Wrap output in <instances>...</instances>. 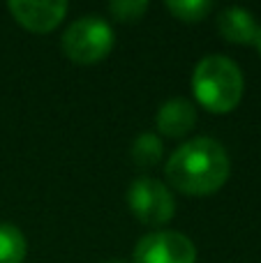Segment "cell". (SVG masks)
Instances as JSON below:
<instances>
[{
    "label": "cell",
    "instance_id": "12",
    "mask_svg": "<svg viewBox=\"0 0 261 263\" xmlns=\"http://www.w3.org/2000/svg\"><path fill=\"white\" fill-rule=\"evenodd\" d=\"M146 9H148V3H143V0H116V3L109 5V12L123 23L139 21Z\"/></svg>",
    "mask_w": 261,
    "mask_h": 263
},
{
    "label": "cell",
    "instance_id": "9",
    "mask_svg": "<svg viewBox=\"0 0 261 263\" xmlns=\"http://www.w3.org/2000/svg\"><path fill=\"white\" fill-rule=\"evenodd\" d=\"M164 155V143L157 134L153 132H143L134 139L132 148H129V157L132 162L137 164L139 168H151V166H157Z\"/></svg>",
    "mask_w": 261,
    "mask_h": 263
},
{
    "label": "cell",
    "instance_id": "6",
    "mask_svg": "<svg viewBox=\"0 0 261 263\" xmlns=\"http://www.w3.org/2000/svg\"><path fill=\"white\" fill-rule=\"evenodd\" d=\"M69 5L63 0H51V3H30V0H14L9 3V12L16 18L18 26H23L30 32H51L65 18Z\"/></svg>",
    "mask_w": 261,
    "mask_h": 263
},
{
    "label": "cell",
    "instance_id": "11",
    "mask_svg": "<svg viewBox=\"0 0 261 263\" xmlns=\"http://www.w3.org/2000/svg\"><path fill=\"white\" fill-rule=\"evenodd\" d=\"M164 7L169 9L176 18H180V21L197 23L211 14L213 3H208V0H171Z\"/></svg>",
    "mask_w": 261,
    "mask_h": 263
},
{
    "label": "cell",
    "instance_id": "10",
    "mask_svg": "<svg viewBox=\"0 0 261 263\" xmlns=\"http://www.w3.org/2000/svg\"><path fill=\"white\" fill-rule=\"evenodd\" d=\"M26 252V236L14 224H0V263H23Z\"/></svg>",
    "mask_w": 261,
    "mask_h": 263
},
{
    "label": "cell",
    "instance_id": "14",
    "mask_svg": "<svg viewBox=\"0 0 261 263\" xmlns=\"http://www.w3.org/2000/svg\"><path fill=\"white\" fill-rule=\"evenodd\" d=\"M104 263H125V261H120V259H109V261H104Z\"/></svg>",
    "mask_w": 261,
    "mask_h": 263
},
{
    "label": "cell",
    "instance_id": "1",
    "mask_svg": "<svg viewBox=\"0 0 261 263\" xmlns=\"http://www.w3.org/2000/svg\"><path fill=\"white\" fill-rule=\"evenodd\" d=\"M231 162L225 145L211 136H197L174 150L164 176L174 190L190 196L215 194L229 180Z\"/></svg>",
    "mask_w": 261,
    "mask_h": 263
},
{
    "label": "cell",
    "instance_id": "4",
    "mask_svg": "<svg viewBox=\"0 0 261 263\" xmlns=\"http://www.w3.org/2000/svg\"><path fill=\"white\" fill-rule=\"evenodd\" d=\"M127 205L141 224L162 227L176 215L174 194L155 178H137L127 190Z\"/></svg>",
    "mask_w": 261,
    "mask_h": 263
},
{
    "label": "cell",
    "instance_id": "3",
    "mask_svg": "<svg viewBox=\"0 0 261 263\" xmlns=\"http://www.w3.org/2000/svg\"><path fill=\"white\" fill-rule=\"evenodd\" d=\"M114 49V28L102 16H86L69 23L63 32V51L72 63L92 65L104 60Z\"/></svg>",
    "mask_w": 261,
    "mask_h": 263
},
{
    "label": "cell",
    "instance_id": "5",
    "mask_svg": "<svg viewBox=\"0 0 261 263\" xmlns=\"http://www.w3.org/2000/svg\"><path fill=\"white\" fill-rule=\"evenodd\" d=\"M134 263H197V247L180 231H155L137 242Z\"/></svg>",
    "mask_w": 261,
    "mask_h": 263
},
{
    "label": "cell",
    "instance_id": "2",
    "mask_svg": "<svg viewBox=\"0 0 261 263\" xmlns=\"http://www.w3.org/2000/svg\"><path fill=\"white\" fill-rule=\"evenodd\" d=\"M245 81L240 67L220 53L206 55L197 63L192 74V92L211 114H229L243 100Z\"/></svg>",
    "mask_w": 261,
    "mask_h": 263
},
{
    "label": "cell",
    "instance_id": "8",
    "mask_svg": "<svg viewBox=\"0 0 261 263\" xmlns=\"http://www.w3.org/2000/svg\"><path fill=\"white\" fill-rule=\"evenodd\" d=\"M217 30L231 44H254L259 26L248 9L227 7L217 18Z\"/></svg>",
    "mask_w": 261,
    "mask_h": 263
},
{
    "label": "cell",
    "instance_id": "7",
    "mask_svg": "<svg viewBox=\"0 0 261 263\" xmlns=\"http://www.w3.org/2000/svg\"><path fill=\"white\" fill-rule=\"evenodd\" d=\"M194 125H197V109L192 102L183 100V97L164 102L157 111V129L169 139H180V136L190 134Z\"/></svg>",
    "mask_w": 261,
    "mask_h": 263
},
{
    "label": "cell",
    "instance_id": "13",
    "mask_svg": "<svg viewBox=\"0 0 261 263\" xmlns=\"http://www.w3.org/2000/svg\"><path fill=\"white\" fill-rule=\"evenodd\" d=\"M254 44H257V49H259V53H261V28H259V32H257V40H254Z\"/></svg>",
    "mask_w": 261,
    "mask_h": 263
}]
</instances>
